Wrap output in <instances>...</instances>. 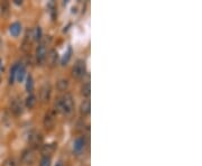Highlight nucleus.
Returning <instances> with one entry per match:
<instances>
[{
  "label": "nucleus",
  "mask_w": 202,
  "mask_h": 166,
  "mask_svg": "<svg viewBox=\"0 0 202 166\" xmlns=\"http://www.w3.org/2000/svg\"><path fill=\"white\" fill-rule=\"evenodd\" d=\"M74 108L73 98L70 93H65L64 96L57 98L55 101V109L63 114H70Z\"/></svg>",
  "instance_id": "1"
},
{
  "label": "nucleus",
  "mask_w": 202,
  "mask_h": 166,
  "mask_svg": "<svg viewBox=\"0 0 202 166\" xmlns=\"http://www.w3.org/2000/svg\"><path fill=\"white\" fill-rule=\"evenodd\" d=\"M87 72V64L83 60H78L72 69V76L75 79H81L83 78Z\"/></svg>",
  "instance_id": "2"
},
{
  "label": "nucleus",
  "mask_w": 202,
  "mask_h": 166,
  "mask_svg": "<svg viewBox=\"0 0 202 166\" xmlns=\"http://www.w3.org/2000/svg\"><path fill=\"white\" fill-rule=\"evenodd\" d=\"M29 144L33 148H38L43 145V136L39 132H32L29 136Z\"/></svg>",
  "instance_id": "3"
},
{
  "label": "nucleus",
  "mask_w": 202,
  "mask_h": 166,
  "mask_svg": "<svg viewBox=\"0 0 202 166\" xmlns=\"http://www.w3.org/2000/svg\"><path fill=\"white\" fill-rule=\"evenodd\" d=\"M51 92H52L51 84L46 82V83L41 87V91H39V98H41L42 102H47L48 100H50Z\"/></svg>",
  "instance_id": "4"
},
{
  "label": "nucleus",
  "mask_w": 202,
  "mask_h": 166,
  "mask_svg": "<svg viewBox=\"0 0 202 166\" xmlns=\"http://www.w3.org/2000/svg\"><path fill=\"white\" fill-rule=\"evenodd\" d=\"M46 56H47V52H46V48H45V45L44 44H41L37 47V50H36V60H37L38 64H43L45 62V60H46Z\"/></svg>",
  "instance_id": "5"
},
{
  "label": "nucleus",
  "mask_w": 202,
  "mask_h": 166,
  "mask_svg": "<svg viewBox=\"0 0 202 166\" xmlns=\"http://www.w3.org/2000/svg\"><path fill=\"white\" fill-rule=\"evenodd\" d=\"M21 159L27 165H32L35 162V154L32 149H26V150H24L23 155H21Z\"/></svg>",
  "instance_id": "6"
},
{
  "label": "nucleus",
  "mask_w": 202,
  "mask_h": 166,
  "mask_svg": "<svg viewBox=\"0 0 202 166\" xmlns=\"http://www.w3.org/2000/svg\"><path fill=\"white\" fill-rule=\"evenodd\" d=\"M55 149H56V144L55 143L46 144V145H43V147H42V154H43V156L51 157V155L55 152Z\"/></svg>",
  "instance_id": "7"
},
{
  "label": "nucleus",
  "mask_w": 202,
  "mask_h": 166,
  "mask_svg": "<svg viewBox=\"0 0 202 166\" xmlns=\"http://www.w3.org/2000/svg\"><path fill=\"white\" fill-rule=\"evenodd\" d=\"M84 146H85V139L84 137H79L78 139L74 141V152L76 153V154H79V153H81L84 149Z\"/></svg>",
  "instance_id": "8"
},
{
  "label": "nucleus",
  "mask_w": 202,
  "mask_h": 166,
  "mask_svg": "<svg viewBox=\"0 0 202 166\" xmlns=\"http://www.w3.org/2000/svg\"><path fill=\"white\" fill-rule=\"evenodd\" d=\"M90 109H91V103H90V100L87 99L81 103L80 105V112L82 116H88L90 114Z\"/></svg>",
  "instance_id": "9"
},
{
  "label": "nucleus",
  "mask_w": 202,
  "mask_h": 166,
  "mask_svg": "<svg viewBox=\"0 0 202 166\" xmlns=\"http://www.w3.org/2000/svg\"><path fill=\"white\" fill-rule=\"evenodd\" d=\"M54 126V116L52 112H47L44 117V127L46 129H52Z\"/></svg>",
  "instance_id": "10"
},
{
  "label": "nucleus",
  "mask_w": 202,
  "mask_h": 166,
  "mask_svg": "<svg viewBox=\"0 0 202 166\" xmlns=\"http://www.w3.org/2000/svg\"><path fill=\"white\" fill-rule=\"evenodd\" d=\"M10 109L11 111L14 112L15 114H20L23 112V105H21L20 101H18V100H14L11 102V105H10Z\"/></svg>",
  "instance_id": "11"
},
{
  "label": "nucleus",
  "mask_w": 202,
  "mask_h": 166,
  "mask_svg": "<svg viewBox=\"0 0 202 166\" xmlns=\"http://www.w3.org/2000/svg\"><path fill=\"white\" fill-rule=\"evenodd\" d=\"M9 32H10V34H11L14 37H17L21 32V25L19 23H14L11 26H10V28H9Z\"/></svg>",
  "instance_id": "12"
},
{
  "label": "nucleus",
  "mask_w": 202,
  "mask_h": 166,
  "mask_svg": "<svg viewBox=\"0 0 202 166\" xmlns=\"http://www.w3.org/2000/svg\"><path fill=\"white\" fill-rule=\"evenodd\" d=\"M46 57H48V63H50L51 66H54L56 64V62H57V58H59L57 52L55 50H51L50 53H48V56H46Z\"/></svg>",
  "instance_id": "13"
},
{
  "label": "nucleus",
  "mask_w": 202,
  "mask_h": 166,
  "mask_svg": "<svg viewBox=\"0 0 202 166\" xmlns=\"http://www.w3.org/2000/svg\"><path fill=\"white\" fill-rule=\"evenodd\" d=\"M36 96H34L33 93H30L29 96L26 98V102H25V105L28 109H33L34 107L36 105Z\"/></svg>",
  "instance_id": "14"
},
{
  "label": "nucleus",
  "mask_w": 202,
  "mask_h": 166,
  "mask_svg": "<svg viewBox=\"0 0 202 166\" xmlns=\"http://www.w3.org/2000/svg\"><path fill=\"white\" fill-rule=\"evenodd\" d=\"M25 73H26V69L24 66L23 64H19L18 65V69H17V73H16V78H17L18 81H23L24 80V76H25Z\"/></svg>",
  "instance_id": "15"
},
{
  "label": "nucleus",
  "mask_w": 202,
  "mask_h": 166,
  "mask_svg": "<svg viewBox=\"0 0 202 166\" xmlns=\"http://www.w3.org/2000/svg\"><path fill=\"white\" fill-rule=\"evenodd\" d=\"M18 65L19 64L16 63V64L11 67V70H10V75H9V83H10V84H12L14 81H15V79H16V73H17Z\"/></svg>",
  "instance_id": "16"
},
{
  "label": "nucleus",
  "mask_w": 202,
  "mask_h": 166,
  "mask_svg": "<svg viewBox=\"0 0 202 166\" xmlns=\"http://www.w3.org/2000/svg\"><path fill=\"white\" fill-rule=\"evenodd\" d=\"M81 93H82L83 96H87V98L90 96V94H91L90 83H85V84L82 85V87H81Z\"/></svg>",
  "instance_id": "17"
},
{
  "label": "nucleus",
  "mask_w": 202,
  "mask_h": 166,
  "mask_svg": "<svg viewBox=\"0 0 202 166\" xmlns=\"http://www.w3.org/2000/svg\"><path fill=\"white\" fill-rule=\"evenodd\" d=\"M33 89H34V80H33L32 75H28L26 80V90L28 91L30 94L33 92Z\"/></svg>",
  "instance_id": "18"
},
{
  "label": "nucleus",
  "mask_w": 202,
  "mask_h": 166,
  "mask_svg": "<svg viewBox=\"0 0 202 166\" xmlns=\"http://www.w3.org/2000/svg\"><path fill=\"white\" fill-rule=\"evenodd\" d=\"M67 87H69V81L67 80H60L59 82H57V89H59L60 91H65L67 89Z\"/></svg>",
  "instance_id": "19"
},
{
  "label": "nucleus",
  "mask_w": 202,
  "mask_h": 166,
  "mask_svg": "<svg viewBox=\"0 0 202 166\" xmlns=\"http://www.w3.org/2000/svg\"><path fill=\"white\" fill-rule=\"evenodd\" d=\"M32 34H33V37L35 38L36 41H39V39L42 38V29H41V27H36V28L32 32Z\"/></svg>",
  "instance_id": "20"
},
{
  "label": "nucleus",
  "mask_w": 202,
  "mask_h": 166,
  "mask_svg": "<svg viewBox=\"0 0 202 166\" xmlns=\"http://www.w3.org/2000/svg\"><path fill=\"white\" fill-rule=\"evenodd\" d=\"M39 166H51V157L43 156L41 159V163H39Z\"/></svg>",
  "instance_id": "21"
},
{
  "label": "nucleus",
  "mask_w": 202,
  "mask_h": 166,
  "mask_svg": "<svg viewBox=\"0 0 202 166\" xmlns=\"http://www.w3.org/2000/svg\"><path fill=\"white\" fill-rule=\"evenodd\" d=\"M71 52H72V50H71V47H70L69 51H67V53H65L63 58H62V64L63 65H65L67 62H69V60H70V57H71Z\"/></svg>",
  "instance_id": "22"
},
{
  "label": "nucleus",
  "mask_w": 202,
  "mask_h": 166,
  "mask_svg": "<svg viewBox=\"0 0 202 166\" xmlns=\"http://www.w3.org/2000/svg\"><path fill=\"white\" fill-rule=\"evenodd\" d=\"M3 166H18V163L15 158H8V159L5 162Z\"/></svg>",
  "instance_id": "23"
},
{
  "label": "nucleus",
  "mask_w": 202,
  "mask_h": 166,
  "mask_svg": "<svg viewBox=\"0 0 202 166\" xmlns=\"http://www.w3.org/2000/svg\"><path fill=\"white\" fill-rule=\"evenodd\" d=\"M8 9H9V7H8V2H6V1H3L2 3H1V14H7L8 12Z\"/></svg>",
  "instance_id": "24"
},
{
  "label": "nucleus",
  "mask_w": 202,
  "mask_h": 166,
  "mask_svg": "<svg viewBox=\"0 0 202 166\" xmlns=\"http://www.w3.org/2000/svg\"><path fill=\"white\" fill-rule=\"evenodd\" d=\"M14 2H15L16 5H21V3H23L20 0H14Z\"/></svg>",
  "instance_id": "25"
},
{
  "label": "nucleus",
  "mask_w": 202,
  "mask_h": 166,
  "mask_svg": "<svg viewBox=\"0 0 202 166\" xmlns=\"http://www.w3.org/2000/svg\"><path fill=\"white\" fill-rule=\"evenodd\" d=\"M56 166H63V165H62L61 163H59V164H57V165H56Z\"/></svg>",
  "instance_id": "26"
},
{
  "label": "nucleus",
  "mask_w": 202,
  "mask_h": 166,
  "mask_svg": "<svg viewBox=\"0 0 202 166\" xmlns=\"http://www.w3.org/2000/svg\"><path fill=\"white\" fill-rule=\"evenodd\" d=\"M0 46H1V39H0Z\"/></svg>",
  "instance_id": "27"
}]
</instances>
